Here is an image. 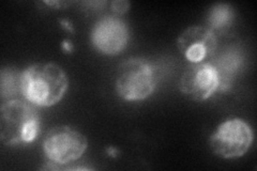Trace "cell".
<instances>
[{"instance_id":"ba28073f","label":"cell","mask_w":257,"mask_h":171,"mask_svg":"<svg viewBox=\"0 0 257 171\" xmlns=\"http://www.w3.org/2000/svg\"><path fill=\"white\" fill-rule=\"evenodd\" d=\"M177 46L190 62H204L218 48V37L205 26H191L179 36Z\"/></svg>"},{"instance_id":"3957f363","label":"cell","mask_w":257,"mask_h":171,"mask_svg":"<svg viewBox=\"0 0 257 171\" xmlns=\"http://www.w3.org/2000/svg\"><path fill=\"white\" fill-rule=\"evenodd\" d=\"M158 79L157 70L150 62L142 58H128L118 67L116 92L124 101H142L155 91Z\"/></svg>"},{"instance_id":"5b68a950","label":"cell","mask_w":257,"mask_h":171,"mask_svg":"<svg viewBox=\"0 0 257 171\" xmlns=\"http://www.w3.org/2000/svg\"><path fill=\"white\" fill-rule=\"evenodd\" d=\"M87 146V138L77 129L68 125L51 128L46 133L43 141L46 157L60 165L78 159L86 151Z\"/></svg>"},{"instance_id":"9c48e42d","label":"cell","mask_w":257,"mask_h":171,"mask_svg":"<svg viewBox=\"0 0 257 171\" xmlns=\"http://www.w3.org/2000/svg\"><path fill=\"white\" fill-rule=\"evenodd\" d=\"M234 20V8L229 4H216L207 14L205 27L218 37V35H223L231 27Z\"/></svg>"},{"instance_id":"52a82bcc","label":"cell","mask_w":257,"mask_h":171,"mask_svg":"<svg viewBox=\"0 0 257 171\" xmlns=\"http://www.w3.org/2000/svg\"><path fill=\"white\" fill-rule=\"evenodd\" d=\"M90 37L93 46L100 53L117 55L121 53L127 44V25L119 16H105L94 24Z\"/></svg>"},{"instance_id":"7a4b0ae2","label":"cell","mask_w":257,"mask_h":171,"mask_svg":"<svg viewBox=\"0 0 257 171\" xmlns=\"http://www.w3.org/2000/svg\"><path fill=\"white\" fill-rule=\"evenodd\" d=\"M36 105L20 99L3 104L0 116V139L10 146L26 145L40 131V117Z\"/></svg>"},{"instance_id":"277c9868","label":"cell","mask_w":257,"mask_h":171,"mask_svg":"<svg viewBox=\"0 0 257 171\" xmlns=\"http://www.w3.org/2000/svg\"><path fill=\"white\" fill-rule=\"evenodd\" d=\"M253 131L246 122L238 118L228 119L216 127L209 138V145L216 156L236 158L243 156L251 148Z\"/></svg>"},{"instance_id":"6da1fadb","label":"cell","mask_w":257,"mask_h":171,"mask_svg":"<svg viewBox=\"0 0 257 171\" xmlns=\"http://www.w3.org/2000/svg\"><path fill=\"white\" fill-rule=\"evenodd\" d=\"M22 94L36 106L57 104L68 89V77L56 63H35L22 73Z\"/></svg>"},{"instance_id":"30bf717a","label":"cell","mask_w":257,"mask_h":171,"mask_svg":"<svg viewBox=\"0 0 257 171\" xmlns=\"http://www.w3.org/2000/svg\"><path fill=\"white\" fill-rule=\"evenodd\" d=\"M22 74L13 69H4L2 71V96L3 99L15 100L16 95L22 93Z\"/></svg>"},{"instance_id":"8992f818","label":"cell","mask_w":257,"mask_h":171,"mask_svg":"<svg viewBox=\"0 0 257 171\" xmlns=\"http://www.w3.org/2000/svg\"><path fill=\"white\" fill-rule=\"evenodd\" d=\"M220 86L219 73L210 62L192 63L180 78V91L195 102L208 100Z\"/></svg>"},{"instance_id":"8fae6325","label":"cell","mask_w":257,"mask_h":171,"mask_svg":"<svg viewBox=\"0 0 257 171\" xmlns=\"http://www.w3.org/2000/svg\"><path fill=\"white\" fill-rule=\"evenodd\" d=\"M110 8H111V11L115 13V15L119 16V15H122L128 10V8H130V3L124 2V0H116V2H111Z\"/></svg>"}]
</instances>
